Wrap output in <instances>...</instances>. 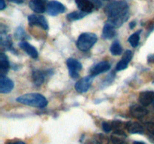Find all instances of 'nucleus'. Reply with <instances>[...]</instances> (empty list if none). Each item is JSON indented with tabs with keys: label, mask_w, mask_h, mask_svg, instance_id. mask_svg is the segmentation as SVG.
<instances>
[{
	"label": "nucleus",
	"mask_w": 154,
	"mask_h": 144,
	"mask_svg": "<svg viewBox=\"0 0 154 144\" xmlns=\"http://www.w3.org/2000/svg\"><path fill=\"white\" fill-rule=\"evenodd\" d=\"M90 2H92L94 4L95 6H97V7H100L101 6V2L99 1V0H90Z\"/></svg>",
	"instance_id": "31"
},
{
	"label": "nucleus",
	"mask_w": 154,
	"mask_h": 144,
	"mask_svg": "<svg viewBox=\"0 0 154 144\" xmlns=\"http://www.w3.org/2000/svg\"><path fill=\"white\" fill-rule=\"evenodd\" d=\"M14 82L6 76H0V92L2 94H7L11 92L14 88Z\"/></svg>",
	"instance_id": "10"
},
{
	"label": "nucleus",
	"mask_w": 154,
	"mask_h": 144,
	"mask_svg": "<svg viewBox=\"0 0 154 144\" xmlns=\"http://www.w3.org/2000/svg\"><path fill=\"white\" fill-rule=\"evenodd\" d=\"M66 64L69 68V75L73 79H78L79 76V71L82 69V64L75 58H68Z\"/></svg>",
	"instance_id": "4"
},
{
	"label": "nucleus",
	"mask_w": 154,
	"mask_h": 144,
	"mask_svg": "<svg viewBox=\"0 0 154 144\" xmlns=\"http://www.w3.org/2000/svg\"><path fill=\"white\" fill-rule=\"evenodd\" d=\"M77 6L81 11L90 14L93 11L95 5L90 0H75Z\"/></svg>",
	"instance_id": "13"
},
{
	"label": "nucleus",
	"mask_w": 154,
	"mask_h": 144,
	"mask_svg": "<svg viewBox=\"0 0 154 144\" xmlns=\"http://www.w3.org/2000/svg\"><path fill=\"white\" fill-rule=\"evenodd\" d=\"M110 68H111V64L108 62H101L95 64L93 68H91L90 73L91 76H96L97 75L100 74L108 71V70H110Z\"/></svg>",
	"instance_id": "8"
},
{
	"label": "nucleus",
	"mask_w": 154,
	"mask_h": 144,
	"mask_svg": "<svg viewBox=\"0 0 154 144\" xmlns=\"http://www.w3.org/2000/svg\"><path fill=\"white\" fill-rule=\"evenodd\" d=\"M6 8V4L5 2V0H0V10H4Z\"/></svg>",
	"instance_id": "30"
},
{
	"label": "nucleus",
	"mask_w": 154,
	"mask_h": 144,
	"mask_svg": "<svg viewBox=\"0 0 154 144\" xmlns=\"http://www.w3.org/2000/svg\"><path fill=\"white\" fill-rule=\"evenodd\" d=\"M87 14H86L82 11H74L69 14L67 15V18L69 20L71 21L78 20H81L82 19V18H84V16H87Z\"/></svg>",
	"instance_id": "22"
},
{
	"label": "nucleus",
	"mask_w": 154,
	"mask_h": 144,
	"mask_svg": "<svg viewBox=\"0 0 154 144\" xmlns=\"http://www.w3.org/2000/svg\"><path fill=\"white\" fill-rule=\"evenodd\" d=\"M126 128L130 134H143L144 132V128L140 123L136 122H128L126 124Z\"/></svg>",
	"instance_id": "15"
},
{
	"label": "nucleus",
	"mask_w": 154,
	"mask_h": 144,
	"mask_svg": "<svg viewBox=\"0 0 154 144\" xmlns=\"http://www.w3.org/2000/svg\"><path fill=\"white\" fill-rule=\"evenodd\" d=\"M9 68H10V63H9L8 58L5 54L1 52L0 53V71H1L0 76H5Z\"/></svg>",
	"instance_id": "17"
},
{
	"label": "nucleus",
	"mask_w": 154,
	"mask_h": 144,
	"mask_svg": "<svg viewBox=\"0 0 154 144\" xmlns=\"http://www.w3.org/2000/svg\"><path fill=\"white\" fill-rule=\"evenodd\" d=\"M130 114L134 118L141 119L148 114V110L142 105L134 104L130 107Z\"/></svg>",
	"instance_id": "9"
},
{
	"label": "nucleus",
	"mask_w": 154,
	"mask_h": 144,
	"mask_svg": "<svg viewBox=\"0 0 154 144\" xmlns=\"http://www.w3.org/2000/svg\"><path fill=\"white\" fill-rule=\"evenodd\" d=\"M133 144H145L144 142H141V141H135L133 142Z\"/></svg>",
	"instance_id": "38"
},
{
	"label": "nucleus",
	"mask_w": 154,
	"mask_h": 144,
	"mask_svg": "<svg viewBox=\"0 0 154 144\" xmlns=\"http://www.w3.org/2000/svg\"><path fill=\"white\" fill-rule=\"evenodd\" d=\"M93 76H87L85 77H83L81 79H80L78 82H76L75 86V90H76L78 92L80 93H84L86 92L89 90V88H90L92 85V82H93Z\"/></svg>",
	"instance_id": "6"
},
{
	"label": "nucleus",
	"mask_w": 154,
	"mask_h": 144,
	"mask_svg": "<svg viewBox=\"0 0 154 144\" xmlns=\"http://www.w3.org/2000/svg\"><path fill=\"white\" fill-rule=\"evenodd\" d=\"M97 41V36L92 32H84L80 34L77 40V47L81 51H88Z\"/></svg>",
	"instance_id": "3"
},
{
	"label": "nucleus",
	"mask_w": 154,
	"mask_h": 144,
	"mask_svg": "<svg viewBox=\"0 0 154 144\" xmlns=\"http://www.w3.org/2000/svg\"><path fill=\"white\" fill-rule=\"evenodd\" d=\"M141 30H139V31H137L136 32L131 34L130 37L129 38V42L132 47H136V46H138V44H139L140 34H141Z\"/></svg>",
	"instance_id": "21"
},
{
	"label": "nucleus",
	"mask_w": 154,
	"mask_h": 144,
	"mask_svg": "<svg viewBox=\"0 0 154 144\" xmlns=\"http://www.w3.org/2000/svg\"><path fill=\"white\" fill-rule=\"evenodd\" d=\"M48 3L46 0H31L29 3V6L34 12L42 14L47 10Z\"/></svg>",
	"instance_id": "11"
},
{
	"label": "nucleus",
	"mask_w": 154,
	"mask_h": 144,
	"mask_svg": "<svg viewBox=\"0 0 154 144\" xmlns=\"http://www.w3.org/2000/svg\"><path fill=\"white\" fill-rule=\"evenodd\" d=\"M132 53L130 50H126L123 54V57H122L121 60L117 63V66H116V70L120 71V70H123L126 69L128 67V64L130 62L131 59H132Z\"/></svg>",
	"instance_id": "14"
},
{
	"label": "nucleus",
	"mask_w": 154,
	"mask_h": 144,
	"mask_svg": "<svg viewBox=\"0 0 154 144\" xmlns=\"http://www.w3.org/2000/svg\"><path fill=\"white\" fill-rule=\"evenodd\" d=\"M116 34L115 28L110 25L109 23H106L104 26L103 30H102V37L104 39H111L114 37Z\"/></svg>",
	"instance_id": "19"
},
{
	"label": "nucleus",
	"mask_w": 154,
	"mask_h": 144,
	"mask_svg": "<svg viewBox=\"0 0 154 144\" xmlns=\"http://www.w3.org/2000/svg\"><path fill=\"white\" fill-rule=\"evenodd\" d=\"M32 80L33 83L35 84V86H40L43 84L45 81V75L44 73L41 70H36L32 72Z\"/></svg>",
	"instance_id": "20"
},
{
	"label": "nucleus",
	"mask_w": 154,
	"mask_h": 144,
	"mask_svg": "<svg viewBox=\"0 0 154 144\" xmlns=\"http://www.w3.org/2000/svg\"><path fill=\"white\" fill-rule=\"evenodd\" d=\"M86 144H99V142H97V141L95 140H91V141H89V142H87Z\"/></svg>",
	"instance_id": "36"
},
{
	"label": "nucleus",
	"mask_w": 154,
	"mask_h": 144,
	"mask_svg": "<svg viewBox=\"0 0 154 144\" xmlns=\"http://www.w3.org/2000/svg\"><path fill=\"white\" fill-rule=\"evenodd\" d=\"M14 35L15 37H16V38L17 39H22V40H24V39L26 38H29L27 37L26 34L25 33V32H24V29L21 26L18 27V28H17Z\"/></svg>",
	"instance_id": "26"
},
{
	"label": "nucleus",
	"mask_w": 154,
	"mask_h": 144,
	"mask_svg": "<svg viewBox=\"0 0 154 144\" xmlns=\"http://www.w3.org/2000/svg\"><path fill=\"white\" fill-rule=\"evenodd\" d=\"M96 141L99 142V144H109L110 140L109 137L105 135L102 134H96V138H95Z\"/></svg>",
	"instance_id": "25"
},
{
	"label": "nucleus",
	"mask_w": 154,
	"mask_h": 144,
	"mask_svg": "<svg viewBox=\"0 0 154 144\" xmlns=\"http://www.w3.org/2000/svg\"><path fill=\"white\" fill-rule=\"evenodd\" d=\"M139 102L144 106H147L154 102V92L144 91L139 94Z\"/></svg>",
	"instance_id": "12"
},
{
	"label": "nucleus",
	"mask_w": 154,
	"mask_h": 144,
	"mask_svg": "<svg viewBox=\"0 0 154 144\" xmlns=\"http://www.w3.org/2000/svg\"><path fill=\"white\" fill-rule=\"evenodd\" d=\"M47 11L48 14L52 16H57L60 14H63L66 11V7L61 2L56 0H52L48 3Z\"/></svg>",
	"instance_id": "5"
},
{
	"label": "nucleus",
	"mask_w": 154,
	"mask_h": 144,
	"mask_svg": "<svg viewBox=\"0 0 154 144\" xmlns=\"http://www.w3.org/2000/svg\"><path fill=\"white\" fill-rule=\"evenodd\" d=\"M122 124H123V122L119 120H115V121L113 122L112 126L114 128H115V130H122Z\"/></svg>",
	"instance_id": "29"
},
{
	"label": "nucleus",
	"mask_w": 154,
	"mask_h": 144,
	"mask_svg": "<svg viewBox=\"0 0 154 144\" xmlns=\"http://www.w3.org/2000/svg\"><path fill=\"white\" fill-rule=\"evenodd\" d=\"M28 21L29 26H38L43 28L45 30H48L49 28L48 21L44 16L31 14L28 16Z\"/></svg>",
	"instance_id": "7"
},
{
	"label": "nucleus",
	"mask_w": 154,
	"mask_h": 144,
	"mask_svg": "<svg viewBox=\"0 0 154 144\" xmlns=\"http://www.w3.org/2000/svg\"><path fill=\"white\" fill-rule=\"evenodd\" d=\"M8 1L11 2L16 3V4H21V3L23 2L24 0H8Z\"/></svg>",
	"instance_id": "33"
},
{
	"label": "nucleus",
	"mask_w": 154,
	"mask_h": 144,
	"mask_svg": "<svg viewBox=\"0 0 154 144\" xmlns=\"http://www.w3.org/2000/svg\"><path fill=\"white\" fill-rule=\"evenodd\" d=\"M153 106H154V102H153Z\"/></svg>",
	"instance_id": "39"
},
{
	"label": "nucleus",
	"mask_w": 154,
	"mask_h": 144,
	"mask_svg": "<svg viewBox=\"0 0 154 144\" xmlns=\"http://www.w3.org/2000/svg\"><path fill=\"white\" fill-rule=\"evenodd\" d=\"M8 144H26L24 142H22V141H16V142H9Z\"/></svg>",
	"instance_id": "35"
},
{
	"label": "nucleus",
	"mask_w": 154,
	"mask_h": 144,
	"mask_svg": "<svg viewBox=\"0 0 154 144\" xmlns=\"http://www.w3.org/2000/svg\"><path fill=\"white\" fill-rule=\"evenodd\" d=\"M102 127L104 131L106 132V133H108V132L111 131L113 128V126L111 125V124H109L108 122H102Z\"/></svg>",
	"instance_id": "28"
},
{
	"label": "nucleus",
	"mask_w": 154,
	"mask_h": 144,
	"mask_svg": "<svg viewBox=\"0 0 154 144\" xmlns=\"http://www.w3.org/2000/svg\"><path fill=\"white\" fill-rule=\"evenodd\" d=\"M126 137V134L123 130H117L111 135V140L114 144H123Z\"/></svg>",
	"instance_id": "18"
},
{
	"label": "nucleus",
	"mask_w": 154,
	"mask_h": 144,
	"mask_svg": "<svg viewBox=\"0 0 154 144\" xmlns=\"http://www.w3.org/2000/svg\"><path fill=\"white\" fill-rule=\"evenodd\" d=\"M110 50H111V52L112 53V55L120 56V54L122 53L123 49H122L121 45L119 43L118 40H116V41H114V43L112 44V45L111 46Z\"/></svg>",
	"instance_id": "24"
},
{
	"label": "nucleus",
	"mask_w": 154,
	"mask_h": 144,
	"mask_svg": "<svg viewBox=\"0 0 154 144\" xmlns=\"http://www.w3.org/2000/svg\"><path fill=\"white\" fill-rule=\"evenodd\" d=\"M16 100L22 104L38 108L45 107L48 104L46 98L39 93H27L18 97Z\"/></svg>",
	"instance_id": "2"
},
{
	"label": "nucleus",
	"mask_w": 154,
	"mask_h": 144,
	"mask_svg": "<svg viewBox=\"0 0 154 144\" xmlns=\"http://www.w3.org/2000/svg\"><path fill=\"white\" fill-rule=\"evenodd\" d=\"M0 43H1V45L2 46H5L6 49H8L10 50H11L12 47V41L11 39V37L9 35H3L2 34L1 38H0Z\"/></svg>",
	"instance_id": "23"
},
{
	"label": "nucleus",
	"mask_w": 154,
	"mask_h": 144,
	"mask_svg": "<svg viewBox=\"0 0 154 144\" xmlns=\"http://www.w3.org/2000/svg\"><path fill=\"white\" fill-rule=\"evenodd\" d=\"M149 140H150V142H152L153 143H154V136H153V135L149 136Z\"/></svg>",
	"instance_id": "37"
},
{
	"label": "nucleus",
	"mask_w": 154,
	"mask_h": 144,
	"mask_svg": "<svg viewBox=\"0 0 154 144\" xmlns=\"http://www.w3.org/2000/svg\"><path fill=\"white\" fill-rule=\"evenodd\" d=\"M136 21H132V22H131L130 23H129V28H130L131 29H133V28L136 26Z\"/></svg>",
	"instance_id": "32"
},
{
	"label": "nucleus",
	"mask_w": 154,
	"mask_h": 144,
	"mask_svg": "<svg viewBox=\"0 0 154 144\" xmlns=\"http://www.w3.org/2000/svg\"><path fill=\"white\" fill-rule=\"evenodd\" d=\"M144 128L150 134V135L154 136V122H146L144 124Z\"/></svg>",
	"instance_id": "27"
},
{
	"label": "nucleus",
	"mask_w": 154,
	"mask_h": 144,
	"mask_svg": "<svg viewBox=\"0 0 154 144\" xmlns=\"http://www.w3.org/2000/svg\"><path fill=\"white\" fill-rule=\"evenodd\" d=\"M129 4L124 0L114 1L105 7V12L108 16V22L114 28H119L129 17Z\"/></svg>",
	"instance_id": "1"
},
{
	"label": "nucleus",
	"mask_w": 154,
	"mask_h": 144,
	"mask_svg": "<svg viewBox=\"0 0 154 144\" xmlns=\"http://www.w3.org/2000/svg\"><path fill=\"white\" fill-rule=\"evenodd\" d=\"M19 46L21 49L23 50L32 58H38V51L36 50V48L35 46H33L32 45L30 44H29L28 42H26V40H23V41H21L19 44Z\"/></svg>",
	"instance_id": "16"
},
{
	"label": "nucleus",
	"mask_w": 154,
	"mask_h": 144,
	"mask_svg": "<svg viewBox=\"0 0 154 144\" xmlns=\"http://www.w3.org/2000/svg\"><path fill=\"white\" fill-rule=\"evenodd\" d=\"M154 61V55H150L148 57V62H152Z\"/></svg>",
	"instance_id": "34"
}]
</instances>
